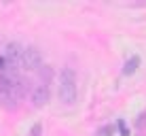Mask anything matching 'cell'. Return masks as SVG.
<instances>
[{"label":"cell","instance_id":"1","mask_svg":"<svg viewBox=\"0 0 146 136\" xmlns=\"http://www.w3.org/2000/svg\"><path fill=\"white\" fill-rule=\"evenodd\" d=\"M59 102L64 107H74L78 98V87H76V74L72 68H64L59 72V87H57Z\"/></svg>","mask_w":146,"mask_h":136},{"label":"cell","instance_id":"2","mask_svg":"<svg viewBox=\"0 0 146 136\" xmlns=\"http://www.w3.org/2000/svg\"><path fill=\"white\" fill-rule=\"evenodd\" d=\"M21 53H23V45L13 41L4 47V60H7V70L17 68V64H21Z\"/></svg>","mask_w":146,"mask_h":136},{"label":"cell","instance_id":"3","mask_svg":"<svg viewBox=\"0 0 146 136\" xmlns=\"http://www.w3.org/2000/svg\"><path fill=\"white\" fill-rule=\"evenodd\" d=\"M21 66L26 70H38L42 66V55L36 47H23L21 53Z\"/></svg>","mask_w":146,"mask_h":136},{"label":"cell","instance_id":"4","mask_svg":"<svg viewBox=\"0 0 146 136\" xmlns=\"http://www.w3.org/2000/svg\"><path fill=\"white\" fill-rule=\"evenodd\" d=\"M30 98H32V104L36 109L44 107V104L49 102V98H51V92H49L47 85H36V87L32 89V94H30Z\"/></svg>","mask_w":146,"mask_h":136},{"label":"cell","instance_id":"5","mask_svg":"<svg viewBox=\"0 0 146 136\" xmlns=\"http://www.w3.org/2000/svg\"><path fill=\"white\" fill-rule=\"evenodd\" d=\"M140 64H142L140 55H129V58L125 60V64H123V68H121V72H123L125 77H131V74H135V70L140 68Z\"/></svg>","mask_w":146,"mask_h":136},{"label":"cell","instance_id":"6","mask_svg":"<svg viewBox=\"0 0 146 136\" xmlns=\"http://www.w3.org/2000/svg\"><path fill=\"white\" fill-rule=\"evenodd\" d=\"M13 83H15V77H11V74H7V72H2L0 74V94H7L9 89L13 87Z\"/></svg>","mask_w":146,"mask_h":136},{"label":"cell","instance_id":"7","mask_svg":"<svg viewBox=\"0 0 146 136\" xmlns=\"http://www.w3.org/2000/svg\"><path fill=\"white\" fill-rule=\"evenodd\" d=\"M114 134V128L112 125H102V128L95 132V136H112Z\"/></svg>","mask_w":146,"mask_h":136},{"label":"cell","instance_id":"8","mask_svg":"<svg viewBox=\"0 0 146 136\" xmlns=\"http://www.w3.org/2000/svg\"><path fill=\"white\" fill-rule=\"evenodd\" d=\"M135 128L138 130H146V111L138 115V119H135Z\"/></svg>","mask_w":146,"mask_h":136},{"label":"cell","instance_id":"9","mask_svg":"<svg viewBox=\"0 0 146 136\" xmlns=\"http://www.w3.org/2000/svg\"><path fill=\"white\" fill-rule=\"evenodd\" d=\"M38 72L42 74V79H44V81L53 77V70H51V68H47V66H40V68H38Z\"/></svg>","mask_w":146,"mask_h":136},{"label":"cell","instance_id":"10","mask_svg":"<svg viewBox=\"0 0 146 136\" xmlns=\"http://www.w3.org/2000/svg\"><path fill=\"white\" fill-rule=\"evenodd\" d=\"M40 134H42V125H40V123H36V125L30 128V136H40Z\"/></svg>","mask_w":146,"mask_h":136},{"label":"cell","instance_id":"11","mask_svg":"<svg viewBox=\"0 0 146 136\" xmlns=\"http://www.w3.org/2000/svg\"><path fill=\"white\" fill-rule=\"evenodd\" d=\"M119 130H121L123 136H129V130H127V125H125V121H119Z\"/></svg>","mask_w":146,"mask_h":136},{"label":"cell","instance_id":"12","mask_svg":"<svg viewBox=\"0 0 146 136\" xmlns=\"http://www.w3.org/2000/svg\"><path fill=\"white\" fill-rule=\"evenodd\" d=\"M7 72V60H4V55H0V74Z\"/></svg>","mask_w":146,"mask_h":136}]
</instances>
